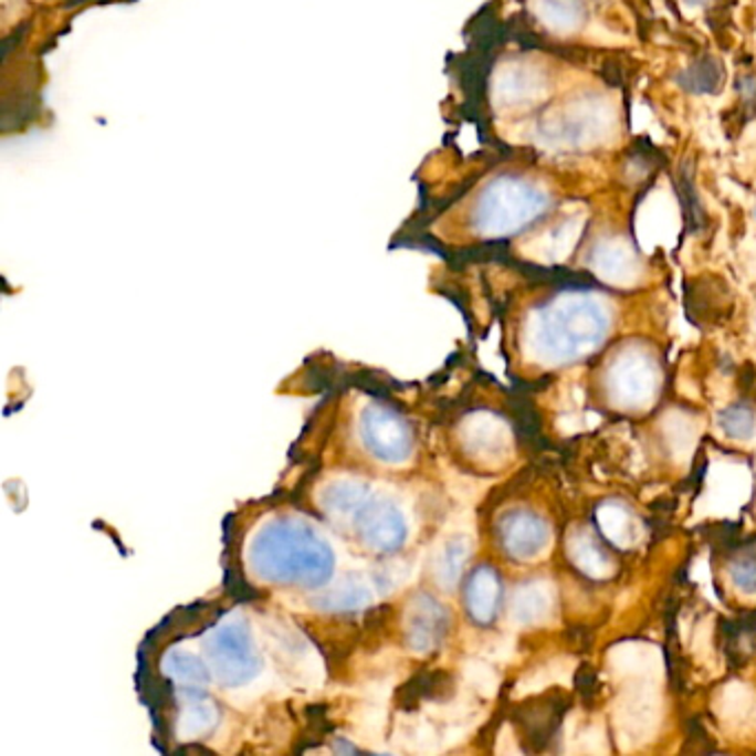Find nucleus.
<instances>
[{"mask_svg":"<svg viewBox=\"0 0 756 756\" xmlns=\"http://www.w3.org/2000/svg\"><path fill=\"white\" fill-rule=\"evenodd\" d=\"M575 555L579 557V566L592 575V577H599L606 573L608 568V557L603 555V550L590 542V539H581L577 546H575Z\"/></svg>","mask_w":756,"mask_h":756,"instance_id":"obj_23","label":"nucleus"},{"mask_svg":"<svg viewBox=\"0 0 756 756\" xmlns=\"http://www.w3.org/2000/svg\"><path fill=\"white\" fill-rule=\"evenodd\" d=\"M679 198H681V209L685 213V224L690 231H699L703 227V204L694 185V165L690 160H685L679 169Z\"/></svg>","mask_w":756,"mask_h":756,"instance_id":"obj_17","label":"nucleus"},{"mask_svg":"<svg viewBox=\"0 0 756 756\" xmlns=\"http://www.w3.org/2000/svg\"><path fill=\"white\" fill-rule=\"evenodd\" d=\"M469 555H471V542L466 537H453L444 544L435 561V577L440 586L453 588L460 581Z\"/></svg>","mask_w":756,"mask_h":756,"instance_id":"obj_16","label":"nucleus"},{"mask_svg":"<svg viewBox=\"0 0 756 756\" xmlns=\"http://www.w3.org/2000/svg\"><path fill=\"white\" fill-rule=\"evenodd\" d=\"M165 672L167 676L182 685V687H204L207 681H209V672H207V665L193 657L191 652H185V650H174L165 657Z\"/></svg>","mask_w":756,"mask_h":756,"instance_id":"obj_15","label":"nucleus"},{"mask_svg":"<svg viewBox=\"0 0 756 756\" xmlns=\"http://www.w3.org/2000/svg\"><path fill=\"white\" fill-rule=\"evenodd\" d=\"M539 14L550 28L573 30L584 21L586 10L581 0H539Z\"/></svg>","mask_w":756,"mask_h":756,"instance_id":"obj_18","label":"nucleus"},{"mask_svg":"<svg viewBox=\"0 0 756 756\" xmlns=\"http://www.w3.org/2000/svg\"><path fill=\"white\" fill-rule=\"evenodd\" d=\"M502 603V579L493 566H480L471 575L466 584V610L469 617L480 623L489 626L495 621Z\"/></svg>","mask_w":756,"mask_h":756,"instance_id":"obj_11","label":"nucleus"},{"mask_svg":"<svg viewBox=\"0 0 756 756\" xmlns=\"http://www.w3.org/2000/svg\"><path fill=\"white\" fill-rule=\"evenodd\" d=\"M550 198L533 182L504 176L493 180L473 209L475 231L489 238H504L519 233L542 213H546Z\"/></svg>","mask_w":756,"mask_h":756,"instance_id":"obj_3","label":"nucleus"},{"mask_svg":"<svg viewBox=\"0 0 756 756\" xmlns=\"http://www.w3.org/2000/svg\"><path fill=\"white\" fill-rule=\"evenodd\" d=\"M449 628V612L429 595H420L411 601L407 615V643L416 652H431Z\"/></svg>","mask_w":756,"mask_h":756,"instance_id":"obj_9","label":"nucleus"},{"mask_svg":"<svg viewBox=\"0 0 756 756\" xmlns=\"http://www.w3.org/2000/svg\"><path fill=\"white\" fill-rule=\"evenodd\" d=\"M716 422H718L721 431L732 440H749L754 435V429H756V418H754L752 409H747L743 405L727 407L725 411L718 413Z\"/></svg>","mask_w":756,"mask_h":756,"instance_id":"obj_20","label":"nucleus"},{"mask_svg":"<svg viewBox=\"0 0 756 756\" xmlns=\"http://www.w3.org/2000/svg\"><path fill=\"white\" fill-rule=\"evenodd\" d=\"M249 564L258 579L317 588L333 573V553L313 526L284 517L269 522L253 535Z\"/></svg>","mask_w":756,"mask_h":756,"instance_id":"obj_1","label":"nucleus"},{"mask_svg":"<svg viewBox=\"0 0 756 756\" xmlns=\"http://www.w3.org/2000/svg\"><path fill=\"white\" fill-rule=\"evenodd\" d=\"M220 718L218 707L213 701L189 696V701L182 705L178 716V734L182 741H196L207 736Z\"/></svg>","mask_w":756,"mask_h":756,"instance_id":"obj_14","label":"nucleus"},{"mask_svg":"<svg viewBox=\"0 0 756 756\" xmlns=\"http://www.w3.org/2000/svg\"><path fill=\"white\" fill-rule=\"evenodd\" d=\"M610 326L603 304L568 293L542 306L528 326L531 350L546 361H573L595 350Z\"/></svg>","mask_w":756,"mask_h":756,"instance_id":"obj_2","label":"nucleus"},{"mask_svg":"<svg viewBox=\"0 0 756 756\" xmlns=\"http://www.w3.org/2000/svg\"><path fill=\"white\" fill-rule=\"evenodd\" d=\"M577 687L584 692V694H588L590 690H592V685L590 683H595V674L590 672V670H581V674L577 676Z\"/></svg>","mask_w":756,"mask_h":756,"instance_id":"obj_24","label":"nucleus"},{"mask_svg":"<svg viewBox=\"0 0 756 756\" xmlns=\"http://www.w3.org/2000/svg\"><path fill=\"white\" fill-rule=\"evenodd\" d=\"M754 218H756V211H754Z\"/></svg>","mask_w":756,"mask_h":756,"instance_id":"obj_26","label":"nucleus"},{"mask_svg":"<svg viewBox=\"0 0 756 756\" xmlns=\"http://www.w3.org/2000/svg\"><path fill=\"white\" fill-rule=\"evenodd\" d=\"M610 387L621 405H643L652 398L657 387V372L652 361L641 353H626L610 372Z\"/></svg>","mask_w":756,"mask_h":756,"instance_id":"obj_8","label":"nucleus"},{"mask_svg":"<svg viewBox=\"0 0 756 756\" xmlns=\"http://www.w3.org/2000/svg\"><path fill=\"white\" fill-rule=\"evenodd\" d=\"M207 657L227 687L251 683L260 672V654L242 621H227L207 641Z\"/></svg>","mask_w":756,"mask_h":756,"instance_id":"obj_4","label":"nucleus"},{"mask_svg":"<svg viewBox=\"0 0 756 756\" xmlns=\"http://www.w3.org/2000/svg\"><path fill=\"white\" fill-rule=\"evenodd\" d=\"M497 533L504 553L515 561H528L537 557L550 539L546 522L531 511L506 513L497 526Z\"/></svg>","mask_w":756,"mask_h":756,"instance_id":"obj_7","label":"nucleus"},{"mask_svg":"<svg viewBox=\"0 0 756 756\" xmlns=\"http://www.w3.org/2000/svg\"><path fill=\"white\" fill-rule=\"evenodd\" d=\"M546 610H548V595L542 584H526L517 590L513 612L519 621L524 623L537 621L546 615Z\"/></svg>","mask_w":756,"mask_h":756,"instance_id":"obj_19","label":"nucleus"},{"mask_svg":"<svg viewBox=\"0 0 756 756\" xmlns=\"http://www.w3.org/2000/svg\"><path fill=\"white\" fill-rule=\"evenodd\" d=\"M723 78H725L723 63L716 56L705 54L696 59L694 63H690L676 76V85L692 96H712V94H718Z\"/></svg>","mask_w":756,"mask_h":756,"instance_id":"obj_13","label":"nucleus"},{"mask_svg":"<svg viewBox=\"0 0 756 756\" xmlns=\"http://www.w3.org/2000/svg\"><path fill=\"white\" fill-rule=\"evenodd\" d=\"M368 601V590L359 581H344L333 592L324 595L322 601H317L324 610H355Z\"/></svg>","mask_w":756,"mask_h":756,"instance_id":"obj_21","label":"nucleus"},{"mask_svg":"<svg viewBox=\"0 0 756 756\" xmlns=\"http://www.w3.org/2000/svg\"><path fill=\"white\" fill-rule=\"evenodd\" d=\"M566 707H568V701L559 692H555L537 701L524 703L519 707L517 723L526 732L528 741H533L537 747H546L555 738Z\"/></svg>","mask_w":756,"mask_h":756,"instance_id":"obj_10","label":"nucleus"},{"mask_svg":"<svg viewBox=\"0 0 756 756\" xmlns=\"http://www.w3.org/2000/svg\"><path fill=\"white\" fill-rule=\"evenodd\" d=\"M353 526L357 528L361 544L375 553L400 550L409 535L405 513L393 502L382 497H370Z\"/></svg>","mask_w":756,"mask_h":756,"instance_id":"obj_6","label":"nucleus"},{"mask_svg":"<svg viewBox=\"0 0 756 756\" xmlns=\"http://www.w3.org/2000/svg\"><path fill=\"white\" fill-rule=\"evenodd\" d=\"M685 3H687V6H692V8H699V6H707L710 0H685Z\"/></svg>","mask_w":756,"mask_h":756,"instance_id":"obj_25","label":"nucleus"},{"mask_svg":"<svg viewBox=\"0 0 756 756\" xmlns=\"http://www.w3.org/2000/svg\"><path fill=\"white\" fill-rule=\"evenodd\" d=\"M364 449L385 464H405L413 453V431L405 418L380 405H368L359 418Z\"/></svg>","mask_w":756,"mask_h":756,"instance_id":"obj_5","label":"nucleus"},{"mask_svg":"<svg viewBox=\"0 0 756 756\" xmlns=\"http://www.w3.org/2000/svg\"><path fill=\"white\" fill-rule=\"evenodd\" d=\"M370 502L368 486L355 480H335L324 486L319 506L326 515L335 519L355 522L357 515L364 511V506Z\"/></svg>","mask_w":756,"mask_h":756,"instance_id":"obj_12","label":"nucleus"},{"mask_svg":"<svg viewBox=\"0 0 756 756\" xmlns=\"http://www.w3.org/2000/svg\"><path fill=\"white\" fill-rule=\"evenodd\" d=\"M729 577L732 584L747 595L756 592V546L745 548L738 557L729 564Z\"/></svg>","mask_w":756,"mask_h":756,"instance_id":"obj_22","label":"nucleus"}]
</instances>
